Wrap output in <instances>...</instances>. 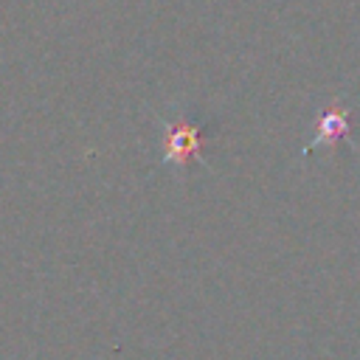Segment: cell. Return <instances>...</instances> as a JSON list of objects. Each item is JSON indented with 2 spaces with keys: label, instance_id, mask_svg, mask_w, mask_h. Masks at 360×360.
<instances>
[{
  "label": "cell",
  "instance_id": "cell-1",
  "mask_svg": "<svg viewBox=\"0 0 360 360\" xmlns=\"http://www.w3.org/2000/svg\"><path fill=\"white\" fill-rule=\"evenodd\" d=\"M349 127H352V121H349V107H343L340 101L326 104V107L321 110L318 121H315V135H312V141L304 146V155L315 152L318 146H335L338 141L349 138Z\"/></svg>",
  "mask_w": 360,
  "mask_h": 360
},
{
  "label": "cell",
  "instance_id": "cell-2",
  "mask_svg": "<svg viewBox=\"0 0 360 360\" xmlns=\"http://www.w3.org/2000/svg\"><path fill=\"white\" fill-rule=\"evenodd\" d=\"M202 149V129L194 124H169L166 127V149H163V160L174 163V166H186L188 160H194Z\"/></svg>",
  "mask_w": 360,
  "mask_h": 360
}]
</instances>
